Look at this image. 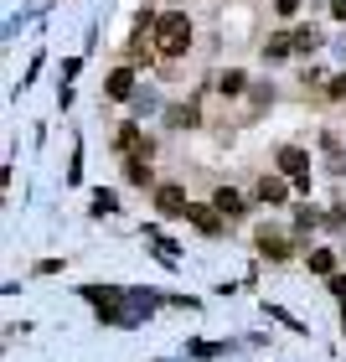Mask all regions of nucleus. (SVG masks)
<instances>
[{"mask_svg": "<svg viewBox=\"0 0 346 362\" xmlns=\"http://www.w3.org/2000/svg\"><path fill=\"white\" fill-rule=\"evenodd\" d=\"M150 31H155V52L160 57H181L191 47V16L186 11H160Z\"/></svg>", "mask_w": 346, "mask_h": 362, "instance_id": "nucleus-1", "label": "nucleus"}, {"mask_svg": "<svg viewBox=\"0 0 346 362\" xmlns=\"http://www.w3.org/2000/svg\"><path fill=\"white\" fill-rule=\"evenodd\" d=\"M155 212H160V218H186V212H191V202H186V187H176V181L155 187Z\"/></svg>", "mask_w": 346, "mask_h": 362, "instance_id": "nucleus-2", "label": "nucleus"}, {"mask_svg": "<svg viewBox=\"0 0 346 362\" xmlns=\"http://www.w3.org/2000/svg\"><path fill=\"white\" fill-rule=\"evenodd\" d=\"M279 171L294 176L300 187H310V156L300 151V145H285V151H279Z\"/></svg>", "mask_w": 346, "mask_h": 362, "instance_id": "nucleus-3", "label": "nucleus"}, {"mask_svg": "<svg viewBox=\"0 0 346 362\" xmlns=\"http://www.w3.org/2000/svg\"><path fill=\"white\" fill-rule=\"evenodd\" d=\"M253 197H258L263 207H279V202H285V197H290V187H285V176H258Z\"/></svg>", "mask_w": 346, "mask_h": 362, "instance_id": "nucleus-4", "label": "nucleus"}, {"mask_svg": "<svg viewBox=\"0 0 346 362\" xmlns=\"http://www.w3.org/2000/svg\"><path fill=\"white\" fill-rule=\"evenodd\" d=\"M124 176L135 181V187H150V181H155V176H150V145H145V151H135V156L124 160Z\"/></svg>", "mask_w": 346, "mask_h": 362, "instance_id": "nucleus-5", "label": "nucleus"}, {"mask_svg": "<svg viewBox=\"0 0 346 362\" xmlns=\"http://www.w3.org/2000/svg\"><path fill=\"white\" fill-rule=\"evenodd\" d=\"M186 218H191L196 228H202L207 238H212V233H222V223H227V218H222L217 207H202V202H191V212H186Z\"/></svg>", "mask_w": 346, "mask_h": 362, "instance_id": "nucleus-6", "label": "nucleus"}, {"mask_svg": "<svg viewBox=\"0 0 346 362\" xmlns=\"http://www.w3.org/2000/svg\"><path fill=\"white\" fill-rule=\"evenodd\" d=\"M258 254H263V259H290L294 249H290L285 233H269V228H258Z\"/></svg>", "mask_w": 346, "mask_h": 362, "instance_id": "nucleus-7", "label": "nucleus"}, {"mask_svg": "<svg viewBox=\"0 0 346 362\" xmlns=\"http://www.w3.org/2000/svg\"><path fill=\"white\" fill-rule=\"evenodd\" d=\"M212 207H217V212H222L227 223H233V218H243V212H249V202H243V197H238L233 187H222L217 197H212Z\"/></svg>", "mask_w": 346, "mask_h": 362, "instance_id": "nucleus-8", "label": "nucleus"}, {"mask_svg": "<svg viewBox=\"0 0 346 362\" xmlns=\"http://www.w3.org/2000/svg\"><path fill=\"white\" fill-rule=\"evenodd\" d=\"M150 140H140V124H124L119 135H114V151H124V156H135V151H145Z\"/></svg>", "mask_w": 346, "mask_h": 362, "instance_id": "nucleus-9", "label": "nucleus"}, {"mask_svg": "<svg viewBox=\"0 0 346 362\" xmlns=\"http://www.w3.org/2000/svg\"><path fill=\"white\" fill-rule=\"evenodd\" d=\"M290 52H294V37H285V31L263 42V62H279V57H290Z\"/></svg>", "mask_w": 346, "mask_h": 362, "instance_id": "nucleus-10", "label": "nucleus"}, {"mask_svg": "<svg viewBox=\"0 0 346 362\" xmlns=\"http://www.w3.org/2000/svg\"><path fill=\"white\" fill-rule=\"evenodd\" d=\"M135 93V73L119 68V73H109V98H129Z\"/></svg>", "mask_w": 346, "mask_h": 362, "instance_id": "nucleus-11", "label": "nucleus"}, {"mask_svg": "<svg viewBox=\"0 0 346 362\" xmlns=\"http://www.w3.org/2000/svg\"><path fill=\"white\" fill-rule=\"evenodd\" d=\"M243 88H249V78H243V68H227V73L217 78V93H227V98H238Z\"/></svg>", "mask_w": 346, "mask_h": 362, "instance_id": "nucleus-12", "label": "nucleus"}, {"mask_svg": "<svg viewBox=\"0 0 346 362\" xmlns=\"http://www.w3.org/2000/svg\"><path fill=\"white\" fill-rule=\"evenodd\" d=\"M310 274H326V279H331V274H336V254H331V249H316V254H310Z\"/></svg>", "mask_w": 346, "mask_h": 362, "instance_id": "nucleus-13", "label": "nucleus"}, {"mask_svg": "<svg viewBox=\"0 0 346 362\" xmlns=\"http://www.w3.org/2000/svg\"><path fill=\"white\" fill-rule=\"evenodd\" d=\"M316 47H321V31H316V26H300V31H294V52H316Z\"/></svg>", "mask_w": 346, "mask_h": 362, "instance_id": "nucleus-14", "label": "nucleus"}, {"mask_svg": "<svg viewBox=\"0 0 346 362\" xmlns=\"http://www.w3.org/2000/svg\"><path fill=\"white\" fill-rule=\"evenodd\" d=\"M171 124H176V129L196 124V104H176V109H171Z\"/></svg>", "mask_w": 346, "mask_h": 362, "instance_id": "nucleus-15", "label": "nucleus"}, {"mask_svg": "<svg viewBox=\"0 0 346 362\" xmlns=\"http://www.w3.org/2000/svg\"><path fill=\"white\" fill-rule=\"evenodd\" d=\"M114 207H119V202H114V192H93V212H98V218L114 212Z\"/></svg>", "mask_w": 346, "mask_h": 362, "instance_id": "nucleus-16", "label": "nucleus"}, {"mask_svg": "<svg viewBox=\"0 0 346 362\" xmlns=\"http://www.w3.org/2000/svg\"><path fill=\"white\" fill-rule=\"evenodd\" d=\"M321 218H316V212H294V233H310V228H316Z\"/></svg>", "mask_w": 346, "mask_h": 362, "instance_id": "nucleus-17", "label": "nucleus"}, {"mask_svg": "<svg viewBox=\"0 0 346 362\" xmlns=\"http://www.w3.org/2000/svg\"><path fill=\"white\" fill-rule=\"evenodd\" d=\"M326 98H346V73H336L331 83H326Z\"/></svg>", "mask_w": 346, "mask_h": 362, "instance_id": "nucleus-18", "label": "nucleus"}, {"mask_svg": "<svg viewBox=\"0 0 346 362\" xmlns=\"http://www.w3.org/2000/svg\"><path fill=\"white\" fill-rule=\"evenodd\" d=\"M274 11L279 16H294V11H300V0H274Z\"/></svg>", "mask_w": 346, "mask_h": 362, "instance_id": "nucleus-19", "label": "nucleus"}, {"mask_svg": "<svg viewBox=\"0 0 346 362\" xmlns=\"http://www.w3.org/2000/svg\"><path fill=\"white\" fill-rule=\"evenodd\" d=\"M331 295H341V300H346V274H331Z\"/></svg>", "mask_w": 346, "mask_h": 362, "instance_id": "nucleus-20", "label": "nucleus"}, {"mask_svg": "<svg viewBox=\"0 0 346 362\" xmlns=\"http://www.w3.org/2000/svg\"><path fill=\"white\" fill-rule=\"evenodd\" d=\"M331 16H336V21H346V0H336V6H331Z\"/></svg>", "mask_w": 346, "mask_h": 362, "instance_id": "nucleus-21", "label": "nucleus"}]
</instances>
